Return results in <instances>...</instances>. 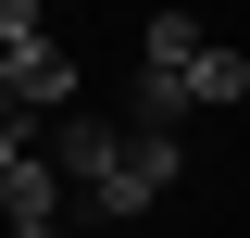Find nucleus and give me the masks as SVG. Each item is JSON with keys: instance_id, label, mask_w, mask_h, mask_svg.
<instances>
[{"instance_id": "nucleus-1", "label": "nucleus", "mask_w": 250, "mask_h": 238, "mask_svg": "<svg viewBox=\"0 0 250 238\" xmlns=\"http://www.w3.org/2000/svg\"><path fill=\"white\" fill-rule=\"evenodd\" d=\"M175 176H188V150H175V125H125V163H113V188H100L88 213H150V201H175Z\"/></svg>"}, {"instance_id": "nucleus-2", "label": "nucleus", "mask_w": 250, "mask_h": 238, "mask_svg": "<svg viewBox=\"0 0 250 238\" xmlns=\"http://www.w3.org/2000/svg\"><path fill=\"white\" fill-rule=\"evenodd\" d=\"M38 150L62 163V188H75V201H100V188H113V163H125V125H100V113H62Z\"/></svg>"}, {"instance_id": "nucleus-3", "label": "nucleus", "mask_w": 250, "mask_h": 238, "mask_svg": "<svg viewBox=\"0 0 250 238\" xmlns=\"http://www.w3.org/2000/svg\"><path fill=\"white\" fill-rule=\"evenodd\" d=\"M75 100H88V88H75V50H62V38H50V50H25V63H13V100H0V113H13V125H25V138H38V113H75Z\"/></svg>"}, {"instance_id": "nucleus-4", "label": "nucleus", "mask_w": 250, "mask_h": 238, "mask_svg": "<svg viewBox=\"0 0 250 238\" xmlns=\"http://www.w3.org/2000/svg\"><path fill=\"white\" fill-rule=\"evenodd\" d=\"M62 201H75V188H62L50 150H25V163L0 176V226H62Z\"/></svg>"}, {"instance_id": "nucleus-5", "label": "nucleus", "mask_w": 250, "mask_h": 238, "mask_svg": "<svg viewBox=\"0 0 250 238\" xmlns=\"http://www.w3.org/2000/svg\"><path fill=\"white\" fill-rule=\"evenodd\" d=\"M188 113H200V100H250V50H225V38H213V50H200V63H188Z\"/></svg>"}, {"instance_id": "nucleus-6", "label": "nucleus", "mask_w": 250, "mask_h": 238, "mask_svg": "<svg viewBox=\"0 0 250 238\" xmlns=\"http://www.w3.org/2000/svg\"><path fill=\"white\" fill-rule=\"evenodd\" d=\"M0 50H13V63L50 50V0H0Z\"/></svg>"}, {"instance_id": "nucleus-7", "label": "nucleus", "mask_w": 250, "mask_h": 238, "mask_svg": "<svg viewBox=\"0 0 250 238\" xmlns=\"http://www.w3.org/2000/svg\"><path fill=\"white\" fill-rule=\"evenodd\" d=\"M25 150H38V138H25V125H13V113H0V176H13V163H25Z\"/></svg>"}, {"instance_id": "nucleus-8", "label": "nucleus", "mask_w": 250, "mask_h": 238, "mask_svg": "<svg viewBox=\"0 0 250 238\" xmlns=\"http://www.w3.org/2000/svg\"><path fill=\"white\" fill-rule=\"evenodd\" d=\"M0 100H13V50H0Z\"/></svg>"}, {"instance_id": "nucleus-9", "label": "nucleus", "mask_w": 250, "mask_h": 238, "mask_svg": "<svg viewBox=\"0 0 250 238\" xmlns=\"http://www.w3.org/2000/svg\"><path fill=\"white\" fill-rule=\"evenodd\" d=\"M13 238H62V226H13Z\"/></svg>"}, {"instance_id": "nucleus-10", "label": "nucleus", "mask_w": 250, "mask_h": 238, "mask_svg": "<svg viewBox=\"0 0 250 238\" xmlns=\"http://www.w3.org/2000/svg\"><path fill=\"white\" fill-rule=\"evenodd\" d=\"M0 238H13V226H0Z\"/></svg>"}]
</instances>
